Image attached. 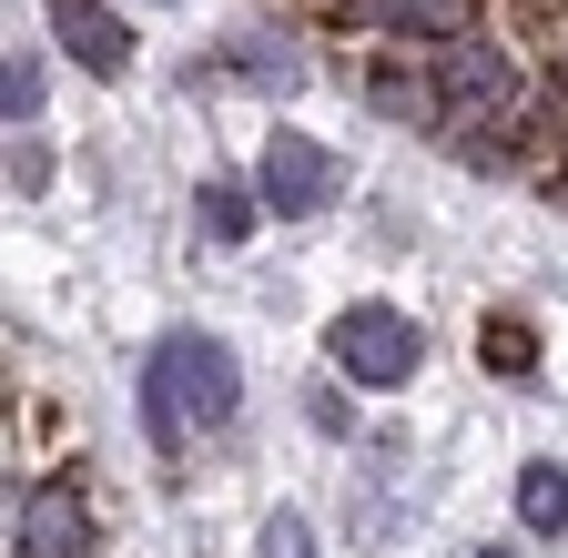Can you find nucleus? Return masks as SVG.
<instances>
[{"instance_id":"obj_12","label":"nucleus","mask_w":568,"mask_h":558,"mask_svg":"<svg viewBox=\"0 0 568 558\" xmlns=\"http://www.w3.org/2000/svg\"><path fill=\"white\" fill-rule=\"evenodd\" d=\"M254 558H315V528H305L295 508H274V518H264V538H254Z\"/></svg>"},{"instance_id":"obj_7","label":"nucleus","mask_w":568,"mask_h":558,"mask_svg":"<svg viewBox=\"0 0 568 558\" xmlns=\"http://www.w3.org/2000/svg\"><path fill=\"white\" fill-rule=\"evenodd\" d=\"M224 72H234V82H254V92H295V82H305V61L284 51V31H234Z\"/></svg>"},{"instance_id":"obj_10","label":"nucleus","mask_w":568,"mask_h":558,"mask_svg":"<svg viewBox=\"0 0 568 558\" xmlns=\"http://www.w3.org/2000/svg\"><path fill=\"white\" fill-rule=\"evenodd\" d=\"M193 224H203L213 244H244V234H254V193H244V183H203V193H193Z\"/></svg>"},{"instance_id":"obj_1","label":"nucleus","mask_w":568,"mask_h":558,"mask_svg":"<svg viewBox=\"0 0 568 558\" xmlns=\"http://www.w3.org/2000/svg\"><path fill=\"white\" fill-rule=\"evenodd\" d=\"M234 406H244L234 345L203 335V325H173L153 345V376H142V416H153V437L183 447V427H234Z\"/></svg>"},{"instance_id":"obj_2","label":"nucleus","mask_w":568,"mask_h":558,"mask_svg":"<svg viewBox=\"0 0 568 558\" xmlns=\"http://www.w3.org/2000/svg\"><path fill=\"white\" fill-rule=\"evenodd\" d=\"M325 356H335L355 386H406V376L426 366V335H416V315H396V305H345V315L325 325Z\"/></svg>"},{"instance_id":"obj_3","label":"nucleus","mask_w":568,"mask_h":558,"mask_svg":"<svg viewBox=\"0 0 568 558\" xmlns=\"http://www.w3.org/2000/svg\"><path fill=\"white\" fill-rule=\"evenodd\" d=\"M335 183H345V163L315 143V132H264V163H254L264 214H325Z\"/></svg>"},{"instance_id":"obj_15","label":"nucleus","mask_w":568,"mask_h":558,"mask_svg":"<svg viewBox=\"0 0 568 558\" xmlns=\"http://www.w3.org/2000/svg\"><path fill=\"white\" fill-rule=\"evenodd\" d=\"M477 558H508V548H477Z\"/></svg>"},{"instance_id":"obj_8","label":"nucleus","mask_w":568,"mask_h":558,"mask_svg":"<svg viewBox=\"0 0 568 558\" xmlns=\"http://www.w3.org/2000/svg\"><path fill=\"white\" fill-rule=\"evenodd\" d=\"M518 518H528L538 538L568 528V467H558V457H528V467H518Z\"/></svg>"},{"instance_id":"obj_6","label":"nucleus","mask_w":568,"mask_h":558,"mask_svg":"<svg viewBox=\"0 0 568 558\" xmlns=\"http://www.w3.org/2000/svg\"><path fill=\"white\" fill-rule=\"evenodd\" d=\"M21 558H92V508L82 487H41L21 508Z\"/></svg>"},{"instance_id":"obj_14","label":"nucleus","mask_w":568,"mask_h":558,"mask_svg":"<svg viewBox=\"0 0 568 558\" xmlns=\"http://www.w3.org/2000/svg\"><path fill=\"white\" fill-rule=\"evenodd\" d=\"M41 183H51V153L21 143V153H11V193H41Z\"/></svg>"},{"instance_id":"obj_11","label":"nucleus","mask_w":568,"mask_h":558,"mask_svg":"<svg viewBox=\"0 0 568 558\" xmlns=\"http://www.w3.org/2000/svg\"><path fill=\"white\" fill-rule=\"evenodd\" d=\"M366 102H376V112H396V122H437V102H447V92H437V82H406V72H376V82H366Z\"/></svg>"},{"instance_id":"obj_5","label":"nucleus","mask_w":568,"mask_h":558,"mask_svg":"<svg viewBox=\"0 0 568 558\" xmlns=\"http://www.w3.org/2000/svg\"><path fill=\"white\" fill-rule=\"evenodd\" d=\"M437 92L457 102V112H508L518 102V72L497 51H477V41H437Z\"/></svg>"},{"instance_id":"obj_13","label":"nucleus","mask_w":568,"mask_h":558,"mask_svg":"<svg viewBox=\"0 0 568 558\" xmlns=\"http://www.w3.org/2000/svg\"><path fill=\"white\" fill-rule=\"evenodd\" d=\"M0 112H11V122L41 112V61H11V72H0Z\"/></svg>"},{"instance_id":"obj_4","label":"nucleus","mask_w":568,"mask_h":558,"mask_svg":"<svg viewBox=\"0 0 568 558\" xmlns=\"http://www.w3.org/2000/svg\"><path fill=\"white\" fill-rule=\"evenodd\" d=\"M41 11H51V31H61V51L71 61H82V72H132V31L112 21V0H41Z\"/></svg>"},{"instance_id":"obj_9","label":"nucleus","mask_w":568,"mask_h":558,"mask_svg":"<svg viewBox=\"0 0 568 558\" xmlns=\"http://www.w3.org/2000/svg\"><path fill=\"white\" fill-rule=\"evenodd\" d=\"M477 356H487V376H538V325L528 315H487V335H477Z\"/></svg>"}]
</instances>
